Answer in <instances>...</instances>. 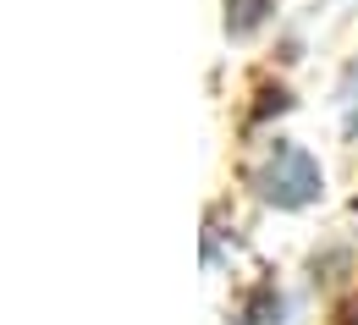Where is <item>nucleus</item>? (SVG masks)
Returning a JSON list of instances; mask_svg holds the SVG:
<instances>
[{
  "instance_id": "f257e3e1",
  "label": "nucleus",
  "mask_w": 358,
  "mask_h": 325,
  "mask_svg": "<svg viewBox=\"0 0 358 325\" xmlns=\"http://www.w3.org/2000/svg\"><path fill=\"white\" fill-rule=\"evenodd\" d=\"M259 182H265V198L287 204V210H298V204H309L314 193H320V166H314L303 149H292V143H275V154H270V171L259 177Z\"/></svg>"
}]
</instances>
